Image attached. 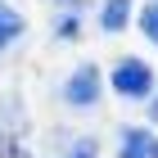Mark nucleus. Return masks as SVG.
Listing matches in <instances>:
<instances>
[{
    "instance_id": "8",
    "label": "nucleus",
    "mask_w": 158,
    "mask_h": 158,
    "mask_svg": "<svg viewBox=\"0 0 158 158\" xmlns=\"http://www.w3.org/2000/svg\"><path fill=\"white\" fill-rule=\"evenodd\" d=\"M140 27H145V36L158 45V0H149L145 9H140Z\"/></svg>"
},
{
    "instance_id": "1",
    "label": "nucleus",
    "mask_w": 158,
    "mask_h": 158,
    "mask_svg": "<svg viewBox=\"0 0 158 158\" xmlns=\"http://www.w3.org/2000/svg\"><path fill=\"white\" fill-rule=\"evenodd\" d=\"M99 95H104V73H99V63H77L73 73H68V81L59 86L63 109H73V113H90L99 104Z\"/></svg>"
},
{
    "instance_id": "2",
    "label": "nucleus",
    "mask_w": 158,
    "mask_h": 158,
    "mask_svg": "<svg viewBox=\"0 0 158 158\" xmlns=\"http://www.w3.org/2000/svg\"><path fill=\"white\" fill-rule=\"evenodd\" d=\"M109 86H113V95H118V99H131V104H140V99H149V95H154V68H149L140 54H127V59H118V63H113Z\"/></svg>"
},
{
    "instance_id": "3",
    "label": "nucleus",
    "mask_w": 158,
    "mask_h": 158,
    "mask_svg": "<svg viewBox=\"0 0 158 158\" xmlns=\"http://www.w3.org/2000/svg\"><path fill=\"white\" fill-rule=\"evenodd\" d=\"M118 158H158V135L149 127H122L118 131Z\"/></svg>"
},
{
    "instance_id": "4",
    "label": "nucleus",
    "mask_w": 158,
    "mask_h": 158,
    "mask_svg": "<svg viewBox=\"0 0 158 158\" xmlns=\"http://www.w3.org/2000/svg\"><path fill=\"white\" fill-rule=\"evenodd\" d=\"M23 36H27V18L14 9L9 0H0V54H5V50H14Z\"/></svg>"
},
{
    "instance_id": "7",
    "label": "nucleus",
    "mask_w": 158,
    "mask_h": 158,
    "mask_svg": "<svg viewBox=\"0 0 158 158\" xmlns=\"http://www.w3.org/2000/svg\"><path fill=\"white\" fill-rule=\"evenodd\" d=\"M54 36H59V41H77V36H81V9L59 14V18H54Z\"/></svg>"
},
{
    "instance_id": "6",
    "label": "nucleus",
    "mask_w": 158,
    "mask_h": 158,
    "mask_svg": "<svg viewBox=\"0 0 158 158\" xmlns=\"http://www.w3.org/2000/svg\"><path fill=\"white\" fill-rule=\"evenodd\" d=\"M54 158H99V135H73Z\"/></svg>"
},
{
    "instance_id": "9",
    "label": "nucleus",
    "mask_w": 158,
    "mask_h": 158,
    "mask_svg": "<svg viewBox=\"0 0 158 158\" xmlns=\"http://www.w3.org/2000/svg\"><path fill=\"white\" fill-rule=\"evenodd\" d=\"M154 122H158V104H154Z\"/></svg>"
},
{
    "instance_id": "5",
    "label": "nucleus",
    "mask_w": 158,
    "mask_h": 158,
    "mask_svg": "<svg viewBox=\"0 0 158 158\" xmlns=\"http://www.w3.org/2000/svg\"><path fill=\"white\" fill-rule=\"evenodd\" d=\"M131 9H135V0H104V9H99V27L104 32H122L127 27V18H131Z\"/></svg>"
}]
</instances>
